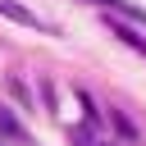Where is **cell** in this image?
I'll return each instance as SVG.
<instances>
[{
	"label": "cell",
	"mask_w": 146,
	"mask_h": 146,
	"mask_svg": "<svg viewBox=\"0 0 146 146\" xmlns=\"http://www.w3.org/2000/svg\"><path fill=\"white\" fill-rule=\"evenodd\" d=\"M105 27H110V32H114V36H119V41H123V46H128V50H137V55H141V59H146V36H137V32H132V27H128V23H119V18H114V14H105Z\"/></svg>",
	"instance_id": "1"
},
{
	"label": "cell",
	"mask_w": 146,
	"mask_h": 146,
	"mask_svg": "<svg viewBox=\"0 0 146 146\" xmlns=\"http://www.w3.org/2000/svg\"><path fill=\"white\" fill-rule=\"evenodd\" d=\"M0 18H14V23H23V27H41V18L36 14H27L23 5H14V0H0Z\"/></svg>",
	"instance_id": "2"
},
{
	"label": "cell",
	"mask_w": 146,
	"mask_h": 146,
	"mask_svg": "<svg viewBox=\"0 0 146 146\" xmlns=\"http://www.w3.org/2000/svg\"><path fill=\"white\" fill-rule=\"evenodd\" d=\"M87 5H100L105 14H128V18H137V23H146V9H137V5H128V0H87Z\"/></svg>",
	"instance_id": "3"
},
{
	"label": "cell",
	"mask_w": 146,
	"mask_h": 146,
	"mask_svg": "<svg viewBox=\"0 0 146 146\" xmlns=\"http://www.w3.org/2000/svg\"><path fill=\"white\" fill-rule=\"evenodd\" d=\"M0 137H14V141H23V123H18V114H14L9 105H0Z\"/></svg>",
	"instance_id": "4"
},
{
	"label": "cell",
	"mask_w": 146,
	"mask_h": 146,
	"mask_svg": "<svg viewBox=\"0 0 146 146\" xmlns=\"http://www.w3.org/2000/svg\"><path fill=\"white\" fill-rule=\"evenodd\" d=\"M0 146H5V141H0Z\"/></svg>",
	"instance_id": "5"
}]
</instances>
